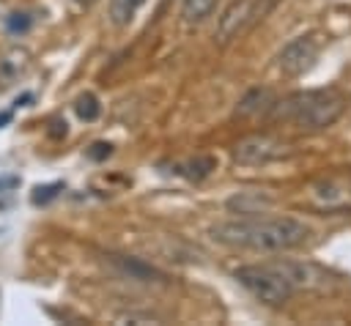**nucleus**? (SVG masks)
I'll return each instance as SVG.
<instances>
[{
    "label": "nucleus",
    "instance_id": "f257e3e1",
    "mask_svg": "<svg viewBox=\"0 0 351 326\" xmlns=\"http://www.w3.org/2000/svg\"><path fill=\"white\" fill-rule=\"evenodd\" d=\"M214 241L255 252H282L299 247L310 230L291 216H247L233 222H219L211 227Z\"/></svg>",
    "mask_w": 351,
    "mask_h": 326
},
{
    "label": "nucleus",
    "instance_id": "f03ea898",
    "mask_svg": "<svg viewBox=\"0 0 351 326\" xmlns=\"http://www.w3.org/2000/svg\"><path fill=\"white\" fill-rule=\"evenodd\" d=\"M236 279L263 304H285L296 290L310 288L313 282H324L326 277L304 263H263V266H241Z\"/></svg>",
    "mask_w": 351,
    "mask_h": 326
},
{
    "label": "nucleus",
    "instance_id": "7ed1b4c3",
    "mask_svg": "<svg viewBox=\"0 0 351 326\" xmlns=\"http://www.w3.org/2000/svg\"><path fill=\"white\" fill-rule=\"evenodd\" d=\"M343 112V96L337 90H302L274 104V118L288 121L299 129H326Z\"/></svg>",
    "mask_w": 351,
    "mask_h": 326
},
{
    "label": "nucleus",
    "instance_id": "20e7f679",
    "mask_svg": "<svg viewBox=\"0 0 351 326\" xmlns=\"http://www.w3.org/2000/svg\"><path fill=\"white\" fill-rule=\"evenodd\" d=\"M263 11H266V5H261V0H233V3L222 11L219 25H217V38H219V44H228V41L239 38Z\"/></svg>",
    "mask_w": 351,
    "mask_h": 326
},
{
    "label": "nucleus",
    "instance_id": "39448f33",
    "mask_svg": "<svg viewBox=\"0 0 351 326\" xmlns=\"http://www.w3.org/2000/svg\"><path fill=\"white\" fill-rule=\"evenodd\" d=\"M282 156H285V142L271 134H252L236 145L239 164H266V162H274Z\"/></svg>",
    "mask_w": 351,
    "mask_h": 326
},
{
    "label": "nucleus",
    "instance_id": "423d86ee",
    "mask_svg": "<svg viewBox=\"0 0 351 326\" xmlns=\"http://www.w3.org/2000/svg\"><path fill=\"white\" fill-rule=\"evenodd\" d=\"M315 60H318V41L313 36H299L291 44H285V49L280 52V68L288 77H299L310 71Z\"/></svg>",
    "mask_w": 351,
    "mask_h": 326
},
{
    "label": "nucleus",
    "instance_id": "0eeeda50",
    "mask_svg": "<svg viewBox=\"0 0 351 326\" xmlns=\"http://www.w3.org/2000/svg\"><path fill=\"white\" fill-rule=\"evenodd\" d=\"M143 3L145 0H110V22L112 25H118V27H126L134 16H137V11L143 8Z\"/></svg>",
    "mask_w": 351,
    "mask_h": 326
},
{
    "label": "nucleus",
    "instance_id": "6e6552de",
    "mask_svg": "<svg viewBox=\"0 0 351 326\" xmlns=\"http://www.w3.org/2000/svg\"><path fill=\"white\" fill-rule=\"evenodd\" d=\"M274 104V96H271V90H266V88H255V90H250L241 101H239V115H255V112H261V110H266V107H271Z\"/></svg>",
    "mask_w": 351,
    "mask_h": 326
},
{
    "label": "nucleus",
    "instance_id": "1a4fd4ad",
    "mask_svg": "<svg viewBox=\"0 0 351 326\" xmlns=\"http://www.w3.org/2000/svg\"><path fill=\"white\" fill-rule=\"evenodd\" d=\"M217 0H181V16L184 22L195 25V22H203L211 11H214Z\"/></svg>",
    "mask_w": 351,
    "mask_h": 326
},
{
    "label": "nucleus",
    "instance_id": "9d476101",
    "mask_svg": "<svg viewBox=\"0 0 351 326\" xmlns=\"http://www.w3.org/2000/svg\"><path fill=\"white\" fill-rule=\"evenodd\" d=\"M25 66H27V55L19 52V49H14V52H8V55L0 58V77H3V79H11V77H16Z\"/></svg>",
    "mask_w": 351,
    "mask_h": 326
},
{
    "label": "nucleus",
    "instance_id": "9b49d317",
    "mask_svg": "<svg viewBox=\"0 0 351 326\" xmlns=\"http://www.w3.org/2000/svg\"><path fill=\"white\" fill-rule=\"evenodd\" d=\"M74 110H77V115H80L82 121H96V118H99V112H101L99 99H96L93 93L80 96V99H77V104H74Z\"/></svg>",
    "mask_w": 351,
    "mask_h": 326
},
{
    "label": "nucleus",
    "instance_id": "f8f14e48",
    "mask_svg": "<svg viewBox=\"0 0 351 326\" xmlns=\"http://www.w3.org/2000/svg\"><path fill=\"white\" fill-rule=\"evenodd\" d=\"M5 25H8L11 33H25V30L30 27V16H27V14H11V16L5 19Z\"/></svg>",
    "mask_w": 351,
    "mask_h": 326
},
{
    "label": "nucleus",
    "instance_id": "ddd939ff",
    "mask_svg": "<svg viewBox=\"0 0 351 326\" xmlns=\"http://www.w3.org/2000/svg\"><path fill=\"white\" fill-rule=\"evenodd\" d=\"M63 186L60 184H49V186H36V195H33V203H47L52 200Z\"/></svg>",
    "mask_w": 351,
    "mask_h": 326
},
{
    "label": "nucleus",
    "instance_id": "4468645a",
    "mask_svg": "<svg viewBox=\"0 0 351 326\" xmlns=\"http://www.w3.org/2000/svg\"><path fill=\"white\" fill-rule=\"evenodd\" d=\"M110 153H112V145H110V142H96V145H90V151H88L90 159H107Z\"/></svg>",
    "mask_w": 351,
    "mask_h": 326
},
{
    "label": "nucleus",
    "instance_id": "2eb2a0df",
    "mask_svg": "<svg viewBox=\"0 0 351 326\" xmlns=\"http://www.w3.org/2000/svg\"><path fill=\"white\" fill-rule=\"evenodd\" d=\"M8 118H11V112H0V123H5Z\"/></svg>",
    "mask_w": 351,
    "mask_h": 326
},
{
    "label": "nucleus",
    "instance_id": "dca6fc26",
    "mask_svg": "<svg viewBox=\"0 0 351 326\" xmlns=\"http://www.w3.org/2000/svg\"><path fill=\"white\" fill-rule=\"evenodd\" d=\"M74 3H80V5H90V3H96V0H74Z\"/></svg>",
    "mask_w": 351,
    "mask_h": 326
}]
</instances>
